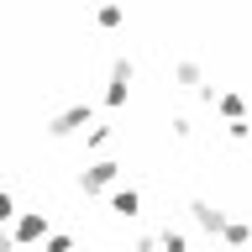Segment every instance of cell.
Instances as JSON below:
<instances>
[{
	"label": "cell",
	"instance_id": "obj_1",
	"mask_svg": "<svg viewBox=\"0 0 252 252\" xmlns=\"http://www.w3.org/2000/svg\"><path fill=\"white\" fill-rule=\"evenodd\" d=\"M84 116H90V105H74V110H63L58 121H53V131H58V137H63V131H74V126L84 121Z\"/></svg>",
	"mask_w": 252,
	"mask_h": 252
},
{
	"label": "cell",
	"instance_id": "obj_2",
	"mask_svg": "<svg viewBox=\"0 0 252 252\" xmlns=\"http://www.w3.org/2000/svg\"><path fill=\"white\" fill-rule=\"evenodd\" d=\"M37 231H42V216H27V220H21V231H16V236H37Z\"/></svg>",
	"mask_w": 252,
	"mask_h": 252
}]
</instances>
